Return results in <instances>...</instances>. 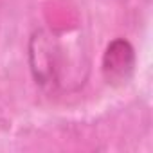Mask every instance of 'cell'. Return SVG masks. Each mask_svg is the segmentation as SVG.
<instances>
[{"label":"cell","instance_id":"1","mask_svg":"<svg viewBox=\"0 0 153 153\" xmlns=\"http://www.w3.org/2000/svg\"><path fill=\"white\" fill-rule=\"evenodd\" d=\"M29 65L34 81L43 88H54L61 83L63 49L56 36L45 29L33 33L29 40Z\"/></svg>","mask_w":153,"mask_h":153},{"label":"cell","instance_id":"2","mask_svg":"<svg viewBox=\"0 0 153 153\" xmlns=\"http://www.w3.org/2000/svg\"><path fill=\"white\" fill-rule=\"evenodd\" d=\"M135 67V52L130 42L114 40L103 56V76L110 85H123L130 79Z\"/></svg>","mask_w":153,"mask_h":153}]
</instances>
